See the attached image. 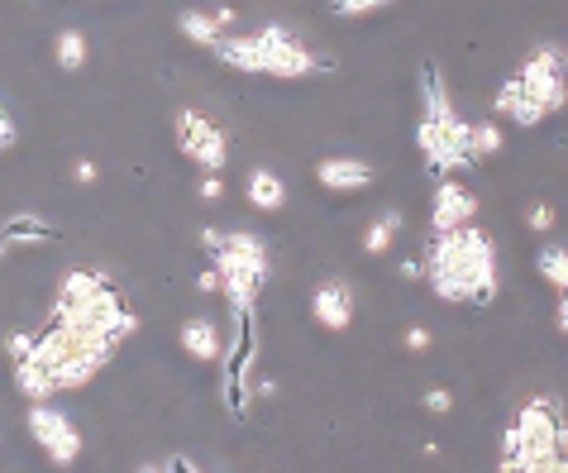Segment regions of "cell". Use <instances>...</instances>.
<instances>
[{
    "instance_id": "1",
    "label": "cell",
    "mask_w": 568,
    "mask_h": 473,
    "mask_svg": "<svg viewBox=\"0 0 568 473\" xmlns=\"http://www.w3.org/2000/svg\"><path fill=\"white\" fill-rule=\"evenodd\" d=\"M425 282L439 302L449 306H487L497 296V244L483 225L435 230L430 254H425Z\"/></svg>"
},
{
    "instance_id": "2",
    "label": "cell",
    "mask_w": 568,
    "mask_h": 473,
    "mask_svg": "<svg viewBox=\"0 0 568 473\" xmlns=\"http://www.w3.org/2000/svg\"><path fill=\"white\" fill-rule=\"evenodd\" d=\"M230 72H248V77H282V82H296V77H321L329 72V58L311 53L306 43H296L282 24L254 29V34H225L211 49Z\"/></svg>"
},
{
    "instance_id": "3",
    "label": "cell",
    "mask_w": 568,
    "mask_h": 473,
    "mask_svg": "<svg viewBox=\"0 0 568 473\" xmlns=\"http://www.w3.org/2000/svg\"><path fill=\"white\" fill-rule=\"evenodd\" d=\"M416 149L425 158V168L435 178H454V172L473 168L468 153V120L454 115L445 77H439L435 62L420 68V124H416Z\"/></svg>"
},
{
    "instance_id": "4",
    "label": "cell",
    "mask_w": 568,
    "mask_h": 473,
    "mask_svg": "<svg viewBox=\"0 0 568 473\" xmlns=\"http://www.w3.org/2000/svg\"><path fill=\"white\" fill-rule=\"evenodd\" d=\"M568 450V416L559 397H530L501 435V473H555Z\"/></svg>"
},
{
    "instance_id": "5",
    "label": "cell",
    "mask_w": 568,
    "mask_h": 473,
    "mask_svg": "<svg viewBox=\"0 0 568 473\" xmlns=\"http://www.w3.org/2000/svg\"><path fill=\"white\" fill-rule=\"evenodd\" d=\"M53 321L82 330V335H91L97 344H105V350H120V344L139 330L134 306L124 302V292H120L110 278H101L87 296H72V302H53Z\"/></svg>"
},
{
    "instance_id": "6",
    "label": "cell",
    "mask_w": 568,
    "mask_h": 473,
    "mask_svg": "<svg viewBox=\"0 0 568 473\" xmlns=\"http://www.w3.org/2000/svg\"><path fill=\"white\" fill-rule=\"evenodd\" d=\"M29 354H34L39 364L53 373L58 392L87 388L91 378H97L110 364V359H115V350H105V344H97L91 335H82V330H72V325H62V321H53L49 330H39L34 350H29Z\"/></svg>"
},
{
    "instance_id": "7",
    "label": "cell",
    "mask_w": 568,
    "mask_h": 473,
    "mask_svg": "<svg viewBox=\"0 0 568 473\" xmlns=\"http://www.w3.org/2000/svg\"><path fill=\"white\" fill-rule=\"evenodd\" d=\"M211 263L220 273V292H225V302L234 311H254L263 282H267V273H273V263H267V244L258 240V234L220 230V244L211 249Z\"/></svg>"
},
{
    "instance_id": "8",
    "label": "cell",
    "mask_w": 568,
    "mask_h": 473,
    "mask_svg": "<svg viewBox=\"0 0 568 473\" xmlns=\"http://www.w3.org/2000/svg\"><path fill=\"white\" fill-rule=\"evenodd\" d=\"M24 431L39 440V450L49 454L58 469H68V464L82 460V431H77V421L62 412V406H53V402H29Z\"/></svg>"
},
{
    "instance_id": "9",
    "label": "cell",
    "mask_w": 568,
    "mask_h": 473,
    "mask_svg": "<svg viewBox=\"0 0 568 473\" xmlns=\"http://www.w3.org/2000/svg\"><path fill=\"white\" fill-rule=\"evenodd\" d=\"M511 77L530 91L535 101H540L545 115L564 110V101H568V62H564V49H555V43H540V49L520 62Z\"/></svg>"
},
{
    "instance_id": "10",
    "label": "cell",
    "mask_w": 568,
    "mask_h": 473,
    "mask_svg": "<svg viewBox=\"0 0 568 473\" xmlns=\"http://www.w3.org/2000/svg\"><path fill=\"white\" fill-rule=\"evenodd\" d=\"M178 149L192 158V163L201 168V172H220L230 163V139H225V130L206 115V110H178Z\"/></svg>"
},
{
    "instance_id": "11",
    "label": "cell",
    "mask_w": 568,
    "mask_h": 473,
    "mask_svg": "<svg viewBox=\"0 0 568 473\" xmlns=\"http://www.w3.org/2000/svg\"><path fill=\"white\" fill-rule=\"evenodd\" d=\"M225 354V406L244 412L248 406V378H254V359H258V340H254V311H234V335Z\"/></svg>"
},
{
    "instance_id": "12",
    "label": "cell",
    "mask_w": 568,
    "mask_h": 473,
    "mask_svg": "<svg viewBox=\"0 0 568 473\" xmlns=\"http://www.w3.org/2000/svg\"><path fill=\"white\" fill-rule=\"evenodd\" d=\"M315 182H321L325 192H335V197H358V192H368V187L377 182V168L368 163V158L335 153V158H321V163H315Z\"/></svg>"
},
{
    "instance_id": "13",
    "label": "cell",
    "mask_w": 568,
    "mask_h": 473,
    "mask_svg": "<svg viewBox=\"0 0 568 473\" xmlns=\"http://www.w3.org/2000/svg\"><path fill=\"white\" fill-rule=\"evenodd\" d=\"M478 215V197L468 192L459 182V172L454 178H439L435 187V201H430V230H454V225H468V220Z\"/></svg>"
},
{
    "instance_id": "14",
    "label": "cell",
    "mask_w": 568,
    "mask_h": 473,
    "mask_svg": "<svg viewBox=\"0 0 568 473\" xmlns=\"http://www.w3.org/2000/svg\"><path fill=\"white\" fill-rule=\"evenodd\" d=\"M311 315H315V325H325V330H349L354 325V292H349V282H339V278H325L321 288L311 292Z\"/></svg>"
},
{
    "instance_id": "15",
    "label": "cell",
    "mask_w": 568,
    "mask_h": 473,
    "mask_svg": "<svg viewBox=\"0 0 568 473\" xmlns=\"http://www.w3.org/2000/svg\"><path fill=\"white\" fill-rule=\"evenodd\" d=\"M493 110H497V120H511V124H540L545 120V110H540V101L530 97L526 87L516 82V77H507V82L497 87V97H493Z\"/></svg>"
},
{
    "instance_id": "16",
    "label": "cell",
    "mask_w": 568,
    "mask_h": 473,
    "mask_svg": "<svg viewBox=\"0 0 568 473\" xmlns=\"http://www.w3.org/2000/svg\"><path fill=\"white\" fill-rule=\"evenodd\" d=\"M0 240H6L10 249H39V244H53L58 230L39 215H10L6 225H0Z\"/></svg>"
},
{
    "instance_id": "17",
    "label": "cell",
    "mask_w": 568,
    "mask_h": 473,
    "mask_svg": "<svg viewBox=\"0 0 568 473\" xmlns=\"http://www.w3.org/2000/svg\"><path fill=\"white\" fill-rule=\"evenodd\" d=\"M182 350L201 359V364H211V359H220V350H225V340H220V325L211 321V315H196V321L182 325Z\"/></svg>"
},
{
    "instance_id": "18",
    "label": "cell",
    "mask_w": 568,
    "mask_h": 473,
    "mask_svg": "<svg viewBox=\"0 0 568 473\" xmlns=\"http://www.w3.org/2000/svg\"><path fill=\"white\" fill-rule=\"evenodd\" d=\"M14 388H20L29 402H53V397H58V383H53V373L43 369L34 354L14 359Z\"/></svg>"
},
{
    "instance_id": "19",
    "label": "cell",
    "mask_w": 568,
    "mask_h": 473,
    "mask_svg": "<svg viewBox=\"0 0 568 473\" xmlns=\"http://www.w3.org/2000/svg\"><path fill=\"white\" fill-rule=\"evenodd\" d=\"M244 197H248V207H254V211H282V207H287V187H282V178H277V172H267V168L248 172Z\"/></svg>"
},
{
    "instance_id": "20",
    "label": "cell",
    "mask_w": 568,
    "mask_h": 473,
    "mask_svg": "<svg viewBox=\"0 0 568 473\" xmlns=\"http://www.w3.org/2000/svg\"><path fill=\"white\" fill-rule=\"evenodd\" d=\"M178 29L196 43V49H215V43L230 34V29L215 20V10H211V14H206V10H182V14H178Z\"/></svg>"
},
{
    "instance_id": "21",
    "label": "cell",
    "mask_w": 568,
    "mask_h": 473,
    "mask_svg": "<svg viewBox=\"0 0 568 473\" xmlns=\"http://www.w3.org/2000/svg\"><path fill=\"white\" fill-rule=\"evenodd\" d=\"M53 62H58V72H82L87 68V34L62 29L58 43H53Z\"/></svg>"
},
{
    "instance_id": "22",
    "label": "cell",
    "mask_w": 568,
    "mask_h": 473,
    "mask_svg": "<svg viewBox=\"0 0 568 473\" xmlns=\"http://www.w3.org/2000/svg\"><path fill=\"white\" fill-rule=\"evenodd\" d=\"M468 153H473V163L497 158L501 153V124L497 120H473L468 124Z\"/></svg>"
},
{
    "instance_id": "23",
    "label": "cell",
    "mask_w": 568,
    "mask_h": 473,
    "mask_svg": "<svg viewBox=\"0 0 568 473\" xmlns=\"http://www.w3.org/2000/svg\"><path fill=\"white\" fill-rule=\"evenodd\" d=\"M397 225H402V215H397V211L377 215L373 225H368V234H363V254H368V259L387 254V249H392V240H397Z\"/></svg>"
},
{
    "instance_id": "24",
    "label": "cell",
    "mask_w": 568,
    "mask_h": 473,
    "mask_svg": "<svg viewBox=\"0 0 568 473\" xmlns=\"http://www.w3.org/2000/svg\"><path fill=\"white\" fill-rule=\"evenodd\" d=\"M535 268H540V278L549 282V288H568V249H559V244H549L540 259H535Z\"/></svg>"
},
{
    "instance_id": "25",
    "label": "cell",
    "mask_w": 568,
    "mask_h": 473,
    "mask_svg": "<svg viewBox=\"0 0 568 473\" xmlns=\"http://www.w3.org/2000/svg\"><path fill=\"white\" fill-rule=\"evenodd\" d=\"M392 0H329V10L339 14V20H358V14H373V10H387Z\"/></svg>"
},
{
    "instance_id": "26",
    "label": "cell",
    "mask_w": 568,
    "mask_h": 473,
    "mask_svg": "<svg viewBox=\"0 0 568 473\" xmlns=\"http://www.w3.org/2000/svg\"><path fill=\"white\" fill-rule=\"evenodd\" d=\"M14 144H20V124L10 120V110L0 105V153H10Z\"/></svg>"
},
{
    "instance_id": "27",
    "label": "cell",
    "mask_w": 568,
    "mask_h": 473,
    "mask_svg": "<svg viewBox=\"0 0 568 473\" xmlns=\"http://www.w3.org/2000/svg\"><path fill=\"white\" fill-rule=\"evenodd\" d=\"M454 406V392H445V388H430L425 392V412H435V416H445Z\"/></svg>"
},
{
    "instance_id": "28",
    "label": "cell",
    "mask_w": 568,
    "mask_h": 473,
    "mask_svg": "<svg viewBox=\"0 0 568 473\" xmlns=\"http://www.w3.org/2000/svg\"><path fill=\"white\" fill-rule=\"evenodd\" d=\"M549 225H555V207H545V201L530 207V230H549Z\"/></svg>"
},
{
    "instance_id": "29",
    "label": "cell",
    "mask_w": 568,
    "mask_h": 473,
    "mask_svg": "<svg viewBox=\"0 0 568 473\" xmlns=\"http://www.w3.org/2000/svg\"><path fill=\"white\" fill-rule=\"evenodd\" d=\"M6 350H10V359H24L29 350H34V335H24V330H20V335L6 340Z\"/></svg>"
},
{
    "instance_id": "30",
    "label": "cell",
    "mask_w": 568,
    "mask_h": 473,
    "mask_svg": "<svg viewBox=\"0 0 568 473\" xmlns=\"http://www.w3.org/2000/svg\"><path fill=\"white\" fill-rule=\"evenodd\" d=\"M406 350H430V330H425V325H412V330H406Z\"/></svg>"
},
{
    "instance_id": "31",
    "label": "cell",
    "mask_w": 568,
    "mask_h": 473,
    "mask_svg": "<svg viewBox=\"0 0 568 473\" xmlns=\"http://www.w3.org/2000/svg\"><path fill=\"white\" fill-rule=\"evenodd\" d=\"M220 192H225V182H220V172H206V182H201V197H206V201H220Z\"/></svg>"
},
{
    "instance_id": "32",
    "label": "cell",
    "mask_w": 568,
    "mask_h": 473,
    "mask_svg": "<svg viewBox=\"0 0 568 473\" xmlns=\"http://www.w3.org/2000/svg\"><path fill=\"white\" fill-rule=\"evenodd\" d=\"M397 273L406 278V282H416V278H425V263H416V259H402V268Z\"/></svg>"
},
{
    "instance_id": "33",
    "label": "cell",
    "mask_w": 568,
    "mask_h": 473,
    "mask_svg": "<svg viewBox=\"0 0 568 473\" xmlns=\"http://www.w3.org/2000/svg\"><path fill=\"white\" fill-rule=\"evenodd\" d=\"M196 282H201V292H220V273H215V263H211V268H206V273H201Z\"/></svg>"
},
{
    "instance_id": "34",
    "label": "cell",
    "mask_w": 568,
    "mask_h": 473,
    "mask_svg": "<svg viewBox=\"0 0 568 473\" xmlns=\"http://www.w3.org/2000/svg\"><path fill=\"white\" fill-rule=\"evenodd\" d=\"M559 330L568 335V288H564V296H559Z\"/></svg>"
},
{
    "instance_id": "35",
    "label": "cell",
    "mask_w": 568,
    "mask_h": 473,
    "mask_svg": "<svg viewBox=\"0 0 568 473\" xmlns=\"http://www.w3.org/2000/svg\"><path fill=\"white\" fill-rule=\"evenodd\" d=\"M6 254H10V244H6V240H0V259H6Z\"/></svg>"
},
{
    "instance_id": "36",
    "label": "cell",
    "mask_w": 568,
    "mask_h": 473,
    "mask_svg": "<svg viewBox=\"0 0 568 473\" xmlns=\"http://www.w3.org/2000/svg\"><path fill=\"white\" fill-rule=\"evenodd\" d=\"M564 62H568V49H564Z\"/></svg>"
}]
</instances>
